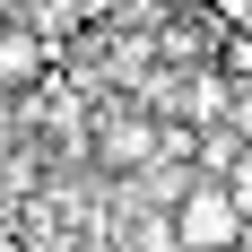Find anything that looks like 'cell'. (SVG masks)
<instances>
[{
	"mask_svg": "<svg viewBox=\"0 0 252 252\" xmlns=\"http://www.w3.org/2000/svg\"><path fill=\"white\" fill-rule=\"evenodd\" d=\"M165 226H174V252H235V244H244V200H235L218 174H200V183L174 200Z\"/></svg>",
	"mask_w": 252,
	"mask_h": 252,
	"instance_id": "6da1fadb",
	"label": "cell"
},
{
	"mask_svg": "<svg viewBox=\"0 0 252 252\" xmlns=\"http://www.w3.org/2000/svg\"><path fill=\"white\" fill-rule=\"evenodd\" d=\"M35 70H44V35H26V26H0V87H26Z\"/></svg>",
	"mask_w": 252,
	"mask_h": 252,
	"instance_id": "7a4b0ae2",
	"label": "cell"
},
{
	"mask_svg": "<svg viewBox=\"0 0 252 252\" xmlns=\"http://www.w3.org/2000/svg\"><path fill=\"white\" fill-rule=\"evenodd\" d=\"M148 157H157V122L122 113V122L104 130V165H148Z\"/></svg>",
	"mask_w": 252,
	"mask_h": 252,
	"instance_id": "3957f363",
	"label": "cell"
},
{
	"mask_svg": "<svg viewBox=\"0 0 252 252\" xmlns=\"http://www.w3.org/2000/svg\"><path fill=\"white\" fill-rule=\"evenodd\" d=\"M226 191H235V200H244V218H252V157H244V165H235V174H226Z\"/></svg>",
	"mask_w": 252,
	"mask_h": 252,
	"instance_id": "277c9868",
	"label": "cell"
}]
</instances>
